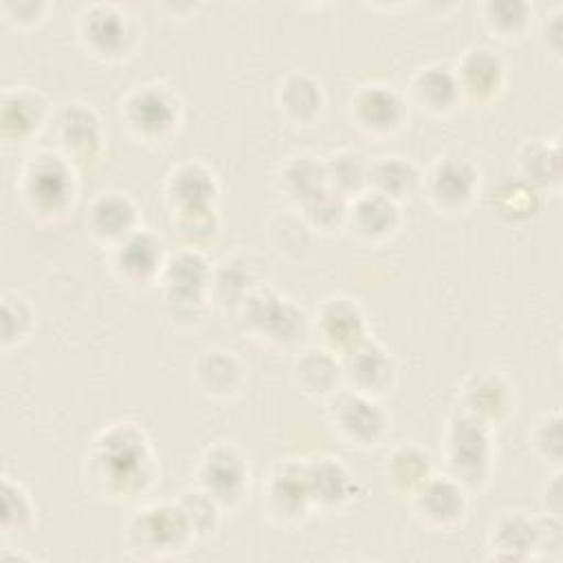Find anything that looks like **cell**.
Segmentation results:
<instances>
[{
  "label": "cell",
  "instance_id": "30bf717a",
  "mask_svg": "<svg viewBox=\"0 0 563 563\" xmlns=\"http://www.w3.org/2000/svg\"><path fill=\"white\" fill-rule=\"evenodd\" d=\"M197 482L221 508H234L247 493L250 466L232 444H212L197 464Z\"/></svg>",
  "mask_w": 563,
  "mask_h": 563
},
{
  "label": "cell",
  "instance_id": "b9f144b4",
  "mask_svg": "<svg viewBox=\"0 0 563 563\" xmlns=\"http://www.w3.org/2000/svg\"><path fill=\"white\" fill-rule=\"evenodd\" d=\"M561 411L550 409L545 411L532 427L530 431V444L534 453L552 464L554 468L561 466Z\"/></svg>",
  "mask_w": 563,
  "mask_h": 563
},
{
  "label": "cell",
  "instance_id": "3957f363",
  "mask_svg": "<svg viewBox=\"0 0 563 563\" xmlns=\"http://www.w3.org/2000/svg\"><path fill=\"white\" fill-rule=\"evenodd\" d=\"M21 188L25 203L34 214L43 219H58L74 206L78 195L74 162L63 153L43 151L27 162Z\"/></svg>",
  "mask_w": 563,
  "mask_h": 563
},
{
  "label": "cell",
  "instance_id": "d6986e66",
  "mask_svg": "<svg viewBox=\"0 0 563 563\" xmlns=\"http://www.w3.org/2000/svg\"><path fill=\"white\" fill-rule=\"evenodd\" d=\"M455 78L462 98L486 102L501 91L506 80V65L490 47L475 45L460 56L455 65Z\"/></svg>",
  "mask_w": 563,
  "mask_h": 563
},
{
  "label": "cell",
  "instance_id": "8d00e7d4",
  "mask_svg": "<svg viewBox=\"0 0 563 563\" xmlns=\"http://www.w3.org/2000/svg\"><path fill=\"white\" fill-rule=\"evenodd\" d=\"M243 369L239 361L221 350L206 352L197 363V380L210 396H230L239 389Z\"/></svg>",
  "mask_w": 563,
  "mask_h": 563
},
{
  "label": "cell",
  "instance_id": "f6af8a7d",
  "mask_svg": "<svg viewBox=\"0 0 563 563\" xmlns=\"http://www.w3.org/2000/svg\"><path fill=\"white\" fill-rule=\"evenodd\" d=\"M537 530H539V554L548 556H561V545H563V528H561V517L559 515H548L543 512L537 517Z\"/></svg>",
  "mask_w": 563,
  "mask_h": 563
},
{
  "label": "cell",
  "instance_id": "ffe728a7",
  "mask_svg": "<svg viewBox=\"0 0 563 563\" xmlns=\"http://www.w3.org/2000/svg\"><path fill=\"white\" fill-rule=\"evenodd\" d=\"M87 228L98 241L115 245L140 228L137 206L124 192H100L87 208Z\"/></svg>",
  "mask_w": 563,
  "mask_h": 563
},
{
  "label": "cell",
  "instance_id": "ba28073f",
  "mask_svg": "<svg viewBox=\"0 0 563 563\" xmlns=\"http://www.w3.org/2000/svg\"><path fill=\"white\" fill-rule=\"evenodd\" d=\"M122 120L137 140L162 142L177 129L181 102L164 85H142L124 98Z\"/></svg>",
  "mask_w": 563,
  "mask_h": 563
},
{
  "label": "cell",
  "instance_id": "d590c367",
  "mask_svg": "<svg viewBox=\"0 0 563 563\" xmlns=\"http://www.w3.org/2000/svg\"><path fill=\"white\" fill-rule=\"evenodd\" d=\"M328 184L347 199L369 188V159L356 148H341L325 159Z\"/></svg>",
  "mask_w": 563,
  "mask_h": 563
},
{
  "label": "cell",
  "instance_id": "ee69618b",
  "mask_svg": "<svg viewBox=\"0 0 563 563\" xmlns=\"http://www.w3.org/2000/svg\"><path fill=\"white\" fill-rule=\"evenodd\" d=\"M32 328V310L21 297H5L3 301V343L23 339Z\"/></svg>",
  "mask_w": 563,
  "mask_h": 563
},
{
  "label": "cell",
  "instance_id": "7dc6e473",
  "mask_svg": "<svg viewBox=\"0 0 563 563\" xmlns=\"http://www.w3.org/2000/svg\"><path fill=\"white\" fill-rule=\"evenodd\" d=\"M561 16L563 12L561 10H554L552 14H548L545 23H543V38L548 43V49L559 56L561 54V32H563V25H561Z\"/></svg>",
  "mask_w": 563,
  "mask_h": 563
},
{
  "label": "cell",
  "instance_id": "d6a6232c",
  "mask_svg": "<svg viewBox=\"0 0 563 563\" xmlns=\"http://www.w3.org/2000/svg\"><path fill=\"white\" fill-rule=\"evenodd\" d=\"M422 181L418 166L402 155H383L369 162V190L394 201L409 197Z\"/></svg>",
  "mask_w": 563,
  "mask_h": 563
},
{
  "label": "cell",
  "instance_id": "83f0119b",
  "mask_svg": "<svg viewBox=\"0 0 563 563\" xmlns=\"http://www.w3.org/2000/svg\"><path fill=\"white\" fill-rule=\"evenodd\" d=\"M411 96L418 107L429 113L442 115L453 111L462 102V91L455 78V69L444 63H433L422 67L411 82Z\"/></svg>",
  "mask_w": 563,
  "mask_h": 563
},
{
  "label": "cell",
  "instance_id": "1f68e13d",
  "mask_svg": "<svg viewBox=\"0 0 563 563\" xmlns=\"http://www.w3.org/2000/svg\"><path fill=\"white\" fill-rule=\"evenodd\" d=\"M276 100L280 111H284L290 120L308 124L319 118L325 96L317 78L303 71H295V74H288L284 82L278 85Z\"/></svg>",
  "mask_w": 563,
  "mask_h": 563
},
{
  "label": "cell",
  "instance_id": "9a60e30c",
  "mask_svg": "<svg viewBox=\"0 0 563 563\" xmlns=\"http://www.w3.org/2000/svg\"><path fill=\"white\" fill-rule=\"evenodd\" d=\"M56 137L60 144V153L74 164L93 162L104 148V131L98 113L80 102L67 104L58 113Z\"/></svg>",
  "mask_w": 563,
  "mask_h": 563
},
{
  "label": "cell",
  "instance_id": "60d3db41",
  "mask_svg": "<svg viewBox=\"0 0 563 563\" xmlns=\"http://www.w3.org/2000/svg\"><path fill=\"white\" fill-rule=\"evenodd\" d=\"M177 504L181 506V510L188 517V523L195 532V537H206L210 532H214V528L219 526V517H221V506L203 490V488H192L186 490Z\"/></svg>",
  "mask_w": 563,
  "mask_h": 563
},
{
  "label": "cell",
  "instance_id": "6da1fadb",
  "mask_svg": "<svg viewBox=\"0 0 563 563\" xmlns=\"http://www.w3.org/2000/svg\"><path fill=\"white\" fill-rule=\"evenodd\" d=\"M157 475L155 453L146 433L133 422H115L100 431L87 453V479L104 497L135 499Z\"/></svg>",
  "mask_w": 563,
  "mask_h": 563
},
{
  "label": "cell",
  "instance_id": "74e56055",
  "mask_svg": "<svg viewBox=\"0 0 563 563\" xmlns=\"http://www.w3.org/2000/svg\"><path fill=\"white\" fill-rule=\"evenodd\" d=\"M173 225L175 234L181 241V247L199 250L212 245L214 239L219 236V214L214 206L210 208H197V210H177L173 214Z\"/></svg>",
  "mask_w": 563,
  "mask_h": 563
},
{
  "label": "cell",
  "instance_id": "4dcf8cb0",
  "mask_svg": "<svg viewBox=\"0 0 563 563\" xmlns=\"http://www.w3.org/2000/svg\"><path fill=\"white\" fill-rule=\"evenodd\" d=\"M280 188L301 208L325 188H330L325 159H319L312 153L292 155L280 168Z\"/></svg>",
  "mask_w": 563,
  "mask_h": 563
},
{
  "label": "cell",
  "instance_id": "8fae6325",
  "mask_svg": "<svg viewBox=\"0 0 563 563\" xmlns=\"http://www.w3.org/2000/svg\"><path fill=\"white\" fill-rule=\"evenodd\" d=\"M424 188L435 208L444 212H460L477 195L479 170L462 155H442L429 168Z\"/></svg>",
  "mask_w": 563,
  "mask_h": 563
},
{
  "label": "cell",
  "instance_id": "ab89813d",
  "mask_svg": "<svg viewBox=\"0 0 563 563\" xmlns=\"http://www.w3.org/2000/svg\"><path fill=\"white\" fill-rule=\"evenodd\" d=\"M484 19L495 34L510 38L528 27L530 5L523 0H490L484 5Z\"/></svg>",
  "mask_w": 563,
  "mask_h": 563
},
{
  "label": "cell",
  "instance_id": "7c38bea8",
  "mask_svg": "<svg viewBox=\"0 0 563 563\" xmlns=\"http://www.w3.org/2000/svg\"><path fill=\"white\" fill-rule=\"evenodd\" d=\"M341 367L345 387L374 398L387 394L396 380V363L391 354L372 336L343 352Z\"/></svg>",
  "mask_w": 563,
  "mask_h": 563
},
{
  "label": "cell",
  "instance_id": "f1b7e54d",
  "mask_svg": "<svg viewBox=\"0 0 563 563\" xmlns=\"http://www.w3.org/2000/svg\"><path fill=\"white\" fill-rule=\"evenodd\" d=\"M295 380L306 394L330 398L345 385L341 356L328 347L301 352L295 361Z\"/></svg>",
  "mask_w": 563,
  "mask_h": 563
},
{
  "label": "cell",
  "instance_id": "2e32d148",
  "mask_svg": "<svg viewBox=\"0 0 563 563\" xmlns=\"http://www.w3.org/2000/svg\"><path fill=\"white\" fill-rule=\"evenodd\" d=\"M166 258L168 254L162 239L146 228H137L113 245L115 272L135 286L151 284V280L159 278Z\"/></svg>",
  "mask_w": 563,
  "mask_h": 563
},
{
  "label": "cell",
  "instance_id": "7bdbcfd3",
  "mask_svg": "<svg viewBox=\"0 0 563 563\" xmlns=\"http://www.w3.org/2000/svg\"><path fill=\"white\" fill-rule=\"evenodd\" d=\"M34 523V504L21 484L3 482V528L5 532L27 530Z\"/></svg>",
  "mask_w": 563,
  "mask_h": 563
},
{
  "label": "cell",
  "instance_id": "8992f818",
  "mask_svg": "<svg viewBox=\"0 0 563 563\" xmlns=\"http://www.w3.org/2000/svg\"><path fill=\"white\" fill-rule=\"evenodd\" d=\"M164 299L173 317H201L212 288V265L199 250L181 247L170 254L159 274Z\"/></svg>",
  "mask_w": 563,
  "mask_h": 563
},
{
  "label": "cell",
  "instance_id": "ac0fdd59",
  "mask_svg": "<svg viewBox=\"0 0 563 563\" xmlns=\"http://www.w3.org/2000/svg\"><path fill=\"white\" fill-rule=\"evenodd\" d=\"M317 332L323 347L339 356L369 336L365 312L350 297H330L319 306Z\"/></svg>",
  "mask_w": 563,
  "mask_h": 563
},
{
  "label": "cell",
  "instance_id": "277c9868",
  "mask_svg": "<svg viewBox=\"0 0 563 563\" xmlns=\"http://www.w3.org/2000/svg\"><path fill=\"white\" fill-rule=\"evenodd\" d=\"M239 312L252 336L280 347L299 343L310 328L301 306L267 286L254 288L239 306Z\"/></svg>",
  "mask_w": 563,
  "mask_h": 563
},
{
  "label": "cell",
  "instance_id": "4316f807",
  "mask_svg": "<svg viewBox=\"0 0 563 563\" xmlns=\"http://www.w3.org/2000/svg\"><path fill=\"white\" fill-rule=\"evenodd\" d=\"M47 120V102L38 91L16 89L3 96L0 124L3 135L12 142H27Z\"/></svg>",
  "mask_w": 563,
  "mask_h": 563
},
{
  "label": "cell",
  "instance_id": "5b68a950",
  "mask_svg": "<svg viewBox=\"0 0 563 563\" xmlns=\"http://www.w3.org/2000/svg\"><path fill=\"white\" fill-rule=\"evenodd\" d=\"M186 512L177 501L148 504L129 519L126 543L137 556H168L195 541Z\"/></svg>",
  "mask_w": 563,
  "mask_h": 563
},
{
  "label": "cell",
  "instance_id": "836d02e7",
  "mask_svg": "<svg viewBox=\"0 0 563 563\" xmlns=\"http://www.w3.org/2000/svg\"><path fill=\"white\" fill-rule=\"evenodd\" d=\"M385 475L394 490L411 495L433 475L431 455L416 444H400L389 453L385 462Z\"/></svg>",
  "mask_w": 563,
  "mask_h": 563
},
{
  "label": "cell",
  "instance_id": "9c48e42d",
  "mask_svg": "<svg viewBox=\"0 0 563 563\" xmlns=\"http://www.w3.org/2000/svg\"><path fill=\"white\" fill-rule=\"evenodd\" d=\"M263 506L278 523H299L308 517L312 506L306 460L288 457L278 462L263 484Z\"/></svg>",
  "mask_w": 563,
  "mask_h": 563
},
{
  "label": "cell",
  "instance_id": "cb8c5ba5",
  "mask_svg": "<svg viewBox=\"0 0 563 563\" xmlns=\"http://www.w3.org/2000/svg\"><path fill=\"white\" fill-rule=\"evenodd\" d=\"M345 225L352 228L354 234L363 241H369V243L385 241L400 225L398 201L367 188L365 192H361L350 201Z\"/></svg>",
  "mask_w": 563,
  "mask_h": 563
},
{
  "label": "cell",
  "instance_id": "52a82bcc",
  "mask_svg": "<svg viewBox=\"0 0 563 563\" xmlns=\"http://www.w3.org/2000/svg\"><path fill=\"white\" fill-rule=\"evenodd\" d=\"M332 429L350 444L376 446L389 433V416L374 396L341 387L328 398Z\"/></svg>",
  "mask_w": 563,
  "mask_h": 563
},
{
  "label": "cell",
  "instance_id": "f35d334b",
  "mask_svg": "<svg viewBox=\"0 0 563 563\" xmlns=\"http://www.w3.org/2000/svg\"><path fill=\"white\" fill-rule=\"evenodd\" d=\"M350 201L345 195L325 188L321 195H317L314 199H310L308 203L301 206V212L306 217V221L314 228V230H323V232H332L336 228H343L347 223V212H350Z\"/></svg>",
  "mask_w": 563,
  "mask_h": 563
},
{
  "label": "cell",
  "instance_id": "44dd1931",
  "mask_svg": "<svg viewBox=\"0 0 563 563\" xmlns=\"http://www.w3.org/2000/svg\"><path fill=\"white\" fill-rule=\"evenodd\" d=\"M515 405V391L506 376L499 372H479L473 374L462 391V411L495 424L504 420Z\"/></svg>",
  "mask_w": 563,
  "mask_h": 563
},
{
  "label": "cell",
  "instance_id": "7402d4cb",
  "mask_svg": "<svg viewBox=\"0 0 563 563\" xmlns=\"http://www.w3.org/2000/svg\"><path fill=\"white\" fill-rule=\"evenodd\" d=\"M312 506L321 510H339L356 495V479L352 471L332 455L306 460Z\"/></svg>",
  "mask_w": 563,
  "mask_h": 563
},
{
  "label": "cell",
  "instance_id": "7a4b0ae2",
  "mask_svg": "<svg viewBox=\"0 0 563 563\" xmlns=\"http://www.w3.org/2000/svg\"><path fill=\"white\" fill-rule=\"evenodd\" d=\"M493 457L490 424L462 409L455 411L444 429V460L449 475L466 490H479L490 479Z\"/></svg>",
  "mask_w": 563,
  "mask_h": 563
},
{
  "label": "cell",
  "instance_id": "5bb4252c",
  "mask_svg": "<svg viewBox=\"0 0 563 563\" xmlns=\"http://www.w3.org/2000/svg\"><path fill=\"white\" fill-rule=\"evenodd\" d=\"M354 122L369 135L396 133L407 120V102L398 89L385 82L361 85L350 102Z\"/></svg>",
  "mask_w": 563,
  "mask_h": 563
},
{
  "label": "cell",
  "instance_id": "e575fe53",
  "mask_svg": "<svg viewBox=\"0 0 563 563\" xmlns=\"http://www.w3.org/2000/svg\"><path fill=\"white\" fill-rule=\"evenodd\" d=\"M493 212L508 223H523L539 214L541 192L521 177L504 179L490 197Z\"/></svg>",
  "mask_w": 563,
  "mask_h": 563
},
{
  "label": "cell",
  "instance_id": "bcb514c9",
  "mask_svg": "<svg viewBox=\"0 0 563 563\" xmlns=\"http://www.w3.org/2000/svg\"><path fill=\"white\" fill-rule=\"evenodd\" d=\"M561 471L556 468L552 473V477L545 482L543 493H541V508L548 515H559L561 517V508H563V495H561Z\"/></svg>",
  "mask_w": 563,
  "mask_h": 563
},
{
  "label": "cell",
  "instance_id": "e0dca14e",
  "mask_svg": "<svg viewBox=\"0 0 563 563\" xmlns=\"http://www.w3.org/2000/svg\"><path fill=\"white\" fill-rule=\"evenodd\" d=\"M80 34L85 45L104 58H118L131 49L133 27L129 16L109 3H96L85 10L80 19Z\"/></svg>",
  "mask_w": 563,
  "mask_h": 563
},
{
  "label": "cell",
  "instance_id": "f546056e",
  "mask_svg": "<svg viewBox=\"0 0 563 563\" xmlns=\"http://www.w3.org/2000/svg\"><path fill=\"white\" fill-rule=\"evenodd\" d=\"M519 177L532 184L539 192L559 190L561 186V142L552 140H532L523 144L517 157Z\"/></svg>",
  "mask_w": 563,
  "mask_h": 563
},
{
  "label": "cell",
  "instance_id": "484cf974",
  "mask_svg": "<svg viewBox=\"0 0 563 563\" xmlns=\"http://www.w3.org/2000/svg\"><path fill=\"white\" fill-rule=\"evenodd\" d=\"M261 263L252 254H232L221 261L217 269H212V288L210 297H214L223 306H241L245 297L263 286L261 284Z\"/></svg>",
  "mask_w": 563,
  "mask_h": 563
},
{
  "label": "cell",
  "instance_id": "4fadbf2b",
  "mask_svg": "<svg viewBox=\"0 0 563 563\" xmlns=\"http://www.w3.org/2000/svg\"><path fill=\"white\" fill-rule=\"evenodd\" d=\"M411 499L420 521L435 530L457 528L468 508L466 488L451 475H431L411 493Z\"/></svg>",
  "mask_w": 563,
  "mask_h": 563
},
{
  "label": "cell",
  "instance_id": "d4e9b609",
  "mask_svg": "<svg viewBox=\"0 0 563 563\" xmlns=\"http://www.w3.org/2000/svg\"><path fill=\"white\" fill-rule=\"evenodd\" d=\"M219 184L214 173L199 162H184L168 173L166 197L173 210H197L214 206Z\"/></svg>",
  "mask_w": 563,
  "mask_h": 563
},
{
  "label": "cell",
  "instance_id": "603a6c76",
  "mask_svg": "<svg viewBox=\"0 0 563 563\" xmlns=\"http://www.w3.org/2000/svg\"><path fill=\"white\" fill-rule=\"evenodd\" d=\"M537 519L523 512H504L488 532V556L495 561H528L537 556Z\"/></svg>",
  "mask_w": 563,
  "mask_h": 563
}]
</instances>
